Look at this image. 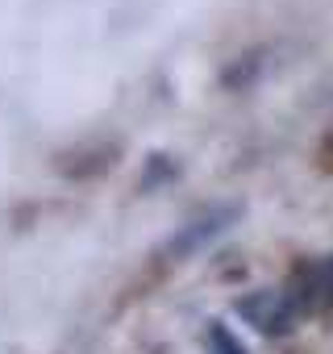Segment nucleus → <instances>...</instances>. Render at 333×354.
<instances>
[{"instance_id": "obj_1", "label": "nucleus", "mask_w": 333, "mask_h": 354, "mask_svg": "<svg viewBox=\"0 0 333 354\" xmlns=\"http://www.w3.org/2000/svg\"><path fill=\"white\" fill-rule=\"evenodd\" d=\"M234 217H238V209H234V205H225V209H213V213H204V217L188 221V225L171 238V250H175V254H188V250L204 246L209 238H217L221 230H229V221H234Z\"/></svg>"}, {"instance_id": "obj_2", "label": "nucleus", "mask_w": 333, "mask_h": 354, "mask_svg": "<svg viewBox=\"0 0 333 354\" xmlns=\"http://www.w3.org/2000/svg\"><path fill=\"white\" fill-rule=\"evenodd\" d=\"M242 313H246L258 329H283V321H287L283 300H279V296H271V292H263V296L246 300V304H242Z\"/></svg>"}]
</instances>
